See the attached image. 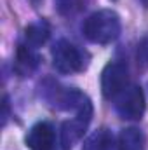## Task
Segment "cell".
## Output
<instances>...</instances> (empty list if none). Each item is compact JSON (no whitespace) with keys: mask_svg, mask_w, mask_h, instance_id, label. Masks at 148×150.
Returning <instances> with one entry per match:
<instances>
[{"mask_svg":"<svg viewBox=\"0 0 148 150\" xmlns=\"http://www.w3.org/2000/svg\"><path fill=\"white\" fill-rule=\"evenodd\" d=\"M82 32L89 42L98 45H108L120 37V16L111 9H99L87 16V19L82 25Z\"/></svg>","mask_w":148,"mask_h":150,"instance_id":"6da1fadb","label":"cell"},{"mask_svg":"<svg viewBox=\"0 0 148 150\" xmlns=\"http://www.w3.org/2000/svg\"><path fill=\"white\" fill-rule=\"evenodd\" d=\"M44 98L59 110H72L75 113L80 112H92V103L91 100L78 89L75 87H61L59 84L47 80L45 86L42 87Z\"/></svg>","mask_w":148,"mask_h":150,"instance_id":"7a4b0ae2","label":"cell"},{"mask_svg":"<svg viewBox=\"0 0 148 150\" xmlns=\"http://www.w3.org/2000/svg\"><path fill=\"white\" fill-rule=\"evenodd\" d=\"M51 56H52V67L63 75L78 74L87 65L84 52L75 45L73 42H70L66 38H59L52 45Z\"/></svg>","mask_w":148,"mask_h":150,"instance_id":"3957f363","label":"cell"},{"mask_svg":"<svg viewBox=\"0 0 148 150\" xmlns=\"http://www.w3.org/2000/svg\"><path fill=\"white\" fill-rule=\"evenodd\" d=\"M129 86V68L122 61H111L101 72V93L106 100L115 101Z\"/></svg>","mask_w":148,"mask_h":150,"instance_id":"277c9868","label":"cell"},{"mask_svg":"<svg viewBox=\"0 0 148 150\" xmlns=\"http://www.w3.org/2000/svg\"><path fill=\"white\" fill-rule=\"evenodd\" d=\"M147 108L145 93L140 86L129 84L127 89L115 100V110L125 120H140Z\"/></svg>","mask_w":148,"mask_h":150,"instance_id":"5b68a950","label":"cell"},{"mask_svg":"<svg viewBox=\"0 0 148 150\" xmlns=\"http://www.w3.org/2000/svg\"><path fill=\"white\" fill-rule=\"evenodd\" d=\"M92 119V112H80L75 113L73 119L65 120L61 126V145L65 150H70L77 142L82 140V136L85 134L89 124Z\"/></svg>","mask_w":148,"mask_h":150,"instance_id":"8992f818","label":"cell"},{"mask_svg":"<svg viewBox=\"0 0 148 150\" xmlns=\"http://www.w3.org/2000/svg\"><path fill=\"white\" fill-rule=\"evenodd\" d=\"M25 143L30 150H54L56 131L49 122H37L25 136Z\"/></svg>","mask_w":148,"mask_h":150,"instance_id":"52a82bcc","label":"cell"},{"mask_svg":"<svg viewBox=\"0 0 148 150\" xmlns=\"http://www.w3.org/2000/svg\"><path fill=\"white\" fill-rule=\"evenodd\" d=\"M38 54L35 52V47L28 45L26 42L19 44L16 49V58H14V70L21 77H28L32 75L38 67Z\"/></svg>","mask_w":148,"mask_h":150,"instance_id":"ba28073f","label":"cell"},{"mask_svg":"<svg viewBox=\"0 0 148 150\" xmlns=\"http://www.w3.org/2000/svg\"><path fill=\"white\" fill-rule=\"evenodd\" d=\"M147 149V136L138 127H125L118 134L117 150H145Z\"/></svg>","mask_w":148,"mask_h":150,"instance_id":"9c48e42d","label":"cell"},{"mask_svg":"<svg viewBox=\"0 0 148 150\" xmlns=\"http://www.w3.org/2000/svg\"><path fill=\"white\" fill-rule=\"evenodd\" d=\"M113 147H115V138L111 131L106 127H99L84 140L82 150H113Z\"/></svg>","mask_w":148,"mask_h":150,"instance_id":"30bf717a","label":"cell"},{"mask_svg":"<svg viewBox=\"0 0 148 150\" xmlns=\"http://www.w3.org/2000/svg\"><path fill=\"white\" fill-rule=\"evenodd\" d=\"M49 37H51V28L45 21H35L25 28V42L35 49L44 45Z\"/></svg>","mask_w":148,"mask_h":150,"instance_id":"8fae6325","label":"cell"},{"mask_svg":"<svg viewBox=\"0 0 148 150\" xmlns=\"http://www.w3.org/2000/svg\"><path fill=\"white\" fill-rule=\"evenodd\" d=\"M84 7V0H54V9L61 16H73Z\"/></svg>","mask_w":148,"mask_h":150,"instance_id":"7c38bea8","label":"cell"},{"mask_svg":"<svg viewBox=\"0 0 148 150\" xmlns=\"http://www.w3.org/2000/svg\"><path fill=\"white\" fill-rule=\"evenodd\" d=\"M136 61H138L140 68H143V70L148 68V35L141 38L136 47Z\"/></svg>","mask_w":148,"mask_h":150,"instance_id":"4fadbf2b","label":"cell"},{"mask_svg":"<svg viewBox=\"0 0 148 150\" xmlns=\"http://www.w3.org/2000/svg\"><path fill=\"white\" fill-rule=\"evenodd\" d=\"M140 2H141V5H143V7H147V9H148V0H140Z\"/></svg>","mask_w":148,"mask_h":150,"instance_id":"5bb4252c","label":"cell"},{"mask_svg":"<svg viewBox=\"0 0 148 150\" xmlns=\"http://www.w3.org/2000/svg\"><path fill=\"white\" fill-rule=\"evenodd\" d=\"M113 2H115V0H113Z\"/></svg>","mask_w":148,"mask_h":150,"instance_id":"9a60e30c","label":"cell"}]
</instances>
